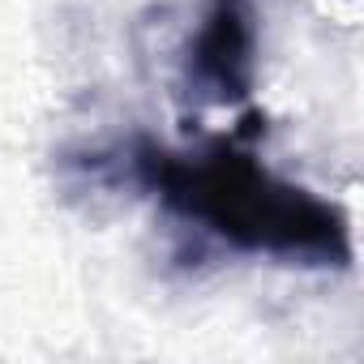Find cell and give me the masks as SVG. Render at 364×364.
<instances>
[{"instance_id": "1", "label": "cell", "mask_w": 364, "mask_h": 364, "mask_svg": "<svg viewBox=\"0 0 364 364\" xmlns=\"http://www.w3.org/2000/svg\"><path fill=\"white\" fill-rule=\"evenodd\" d=\"M116 154L124 185L154 193L167 215L236 253L317 270L351 266L347 210L274 176L232 141L198 154H176L154 137H133L116 146Z\"/></svg>"}, {"instance_id": "2", "label": "cell", "mask_w": 364, "mask_h": 364, "mask_svg": "<svg viewBox=\"0 0 364 364\" xmlns=\"http://www.w3.org/2000/svg\"><path fill=\"white\" fill-rule=\"evenodd\" d=\"M257 5L202 0L198 26L180 52V86L193 103L240 107L257 86Z\"/></svg>"}]
</instances>
